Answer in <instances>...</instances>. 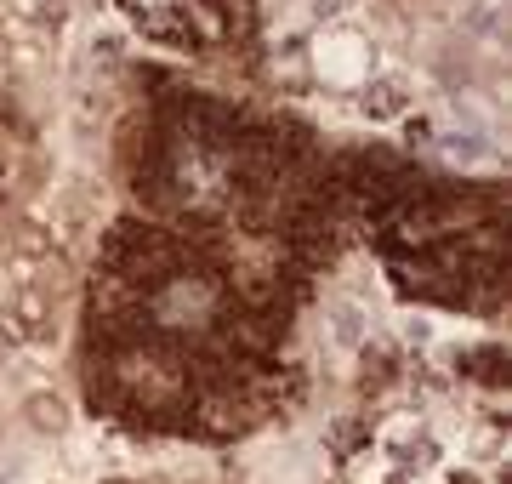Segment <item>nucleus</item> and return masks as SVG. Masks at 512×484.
<instances>
[{
  "mask_svg": "<svg viewBox=\"0 0 512 484\" xmlns=\"http://www.w3.org/2000/svg\"><path fill=\"white\" fill-rule=\"evenodd\" d=\"M382 450H387V462L399 467V484H421L433 467H439V439H433L427 428H410V422L387 433Z\"/></svg>",
  "mask_w": 512,
  "mask_h": 484,
  "instance_id": "f257e3e1",
  "label": "nucleus"
}]
</instances>
